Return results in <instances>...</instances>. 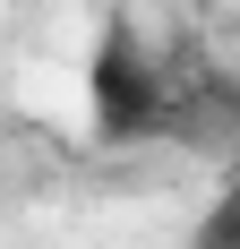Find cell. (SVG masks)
<instances>
[{
	"label": "cell",
	"mask_w": 240,
	"mask_h": 249,
	"mask_svg": "<svg viewBox=\"0 0 240 249\" xmlns=\"http://www.w3.org/2000/svg\"><path fill=\"white\" fill-rule=\"evenodd\" d=\"M189 249H240V172L206 198V215L189 224Z\"/></svg>",
	"instance_id": "cell-2"
},
{
	"label": "cell",
	"mask_w": 240,
	"mask_h": 249,
	"mask_svg": "<svg viewBox=\"0 0 240 249\" xmlns=\"http://www.w3.org/2000/svg\"><path fill=\"white\" fill-rule=\"evenodd\" d=\"M171 95L180 86H163L146 43L129 26H112L103 52H95V129L103 138H154V129H171Z\"/></svg>",
	"instance_id": "cell-1"
}]
</instances>
